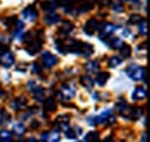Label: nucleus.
<instances>
[{
  "instance_id": "20e7f679",
  "label": "nucleus",
  "mask_w": 150,
  "mask_h": 142,
  "mask_svg": "<svg viewBox=\"0 0 150 142\" xmlns=\"http://www.w3.org/2000/svg\"><path fill=\"white\" fill-rule=\"evenodd\" d=\"M41 35H42V31H39L37 35H36L35 38H32V39L30 38L26 40V42H28V45H26V51H28V53H29L30 55H35V54H37V53L41 49L42 44H44L42 38H41Z\"/></svg>"
},
{
  "instance_id": "dca6fc26",
  "label": "nucleus",
  "mask_w": 150,
  "mask_h": 142,
  "mask_svg": "<svg viewBox=\"0 0 150 142\" xmlns=\"http://www.w3.org/2000/svg\"><path fill=\"white\" fill-rule=\"evenodd\" d=\"M41 139L50 142H57L61 140V135L57 131H52V132H45L41 134Z\"/></svg>"
},
{
  "instance_id": "6e6552de",
  "label": "nucleus",
  "mask_w": 150,
  "mask_h": 142,
  "mask_svg": "<svg viewBox=\"0 0 150 142\" xmlns=\"http://www.w3.org/2000/svg\"><path fill=\"white\" fill-rule=\"evenodd\" d=\"M75 40L74 39H65L62 38L56 41V48L59 49V52H61L62 54H67V53L71 52L72 45H74Z\"/></svg>"
},
{
  "instance_id": "2eb2a0df",
  "label": "nucleus",
  "mask_w": 150,
  "mask_h": 142,
  "mask_svg": "<svg viewBox=\"0 0 150 142\" xmlns=\"http://www.w3.org/2000/svg\"><path fill=\"white\" fill-rule=\"evenodd\" d=\"M26 104H28V100L23 96H18L11 102V107L15 111H20V110H22L23 108L26 107Z\"/></svg>"
},
{
  "instance_id": "9d476101",
  "label": "nucleus",
  "mask_w": 150,
  "mask_h": 142,
  "mask_svg": "<svg viewBox=\"0 0 150 142\" xmlns=\"http://www.w3.org/2000/svg\"><path fill=\"white\" fill-rule=\"evenodd\" d=\"M22 17L26 22H35L38 18V12L35 6H29L22 11Z\"/></svg>"
},
{
  "instance_id": "39448f33",
  "label": "nucleus",
  "mask_w": 150,
  "mask_h": 142,
  "mask_svg": "<svg viewBox=\"0 0 150 142\" xmlns=\"http://www.w3.org/2000/svg\"><path fill=\"white\" fill-rule=\"evenodd\" d=\"M126 73L127 76L134 81H141L144 79L146 75V69L141 65L138 64H131L126 68Z\"/></svg>"
},
{
  "instance_id": "7c9ffc66",
  "label": "nucleus",
  "mask_w": 150,
  "mask_h": 142,
  "mask_svg": "<svg viewBox=\"0 0 150 142\" xmlns=\"http://www.w3.org/2000/svg\"><path fill=\"white\" fill-rule=\"evenodd\" d=\"M131 54H132V48H131V46H128V45L124 44L123 47L120 48V55H122V57L127 59V57L131 56Z\"/></svg>"
},
{
  "instance_id": "1a4fd4ad",
  "label": "nucleus",
  "mask_w": 150,
  "mask_h": 142,
  "mask_svg": "<svg viewBox=\"0 0 150 142\" xmlns=\"http://www.w3.org/2000/svg\"><path fill=\"white\" fill-rule=\"evenodd\" d=\"M40 59H41L44 65L47 66V68H53L54 65H56L57 62H59L57 57H56L54 54H52V53H50V52H46V51L41 53Z\"/></svg>"
},
{
  "instance_id": "37998d69",
  "label": "nucleus",
  "mask_w": 150,
  "mask_h": 142,
  "mask_svg": "<svg viewBox=\"0 0 150 142\" xmlns=\"http://www.w3.org/2000/svg\"><path fill=\"white\" fill-rule=\"evenodd\" d=\"M39 126H40V125H39V122H37V120H35L33 123H31V129H37Z\"/></svg>"
},
{
  "instance_id": "c03bdc74",
  "label": "nucleus",
  "mask_w": 150,
  "mask_h": 142,
  "mask_svg": "<svg viewBox=\"0 0 150 142\" xmlns=\"http://www.w3.org/2000/svg\"><path fill=\"white\" fill-rule=\"evenodd\" d=\"M6 51H7V46H5V45L0 44V55H1L4 52H6Z\"/></svg>"
},
{
  "instance_id": "f704fd0d",
  "label": "nucleus",
  "mask_w": 150,
  "mask_h": 142,
  "mask_svg": "<svg viewBox=\"0 0 150 142\" xmlns=\"http://www.w3.org/2000/svg\"><path fill=\"white\" fill-rule=\"evenodd\" d=\"M99 138H100V134L98 132H89V133H87V135L84 138V140L85 141H91V140H96Z\"/></svg>"
},
{
  "instance_id": "aec40b11",
  "label": "nucleus",
  "mask_w": 150,
  "mask_h": 142,
  "mask_svg": "<svg viewBox=\"0 0 150 142\" xmlns=\"http://www.w3.org/2000/svg\"><path fill=\"white\" fill-rule=\"evenodd\" d=\"M12 131L13 133H14V135L21 138V136H23L25 134L26 127L24 126V124H22V123H14L12 126Z\"/></svg>"
},
{
  "instance_id": "a211bd4d",
  "label": "nucleus",
  "mask_w": 150,
  "mask_h": 142,
  "mask_svg": "<svg viewBox=\"0 0 150 142\" xmlns=\"http://www.w3.org/2000/svg\"><path fill=\"white\" fill-rule=\"evenodd\" d=\"M85 70L88 73H98L100 71V62L99 61H88L84 65Z\"/></svg>"
},
{
  "instance_id": "e433bc0d",
  "label": "nucleus",
  "mask_w": 150,
  "mask_h": 142,
  "mask_svg": "<svg viewBox=\"0 0 150 142\" xmlns=\"http://www.w3.org/2000/svg\"><path fill=\"white\" fill-rule=\"evenodd\" d=\"M41 71V66L38 64V63H33L31 65V72L32 73H39Z\"/></svg>"
},
{
  "instance_id": "4c0bfd02",
  "label": "nucleus",
  "mask_w": 150,
  "mask_h": 142,
  "mask_svg": "<svg viewBox=\"0 0 150 142\" xmlns=\"http://www.w3.org/2000/svg\"><path fill=\"white\" fill-rule=\"evenodd\" d=\"M120 35H122L124 38H127V37L131 36V30L127 29V28H122V29H120Z\"/></svg>"
},
{
  "instance_id": "f8f14e48",
  "label": "nucleus",
  "mask_w": 150,
  "mask_h": 142,
  "mask_svg": "<svg viewBox=\"0 0 150 142\" xmlns=\"http://www.w3.org/2000/svg\"><path fill=\"white\" fill-rule=\"evenodd\" d=\"M99 26H100V23H99V21L96 18H91L84 25V32L88 36H92V35H94L96 32Z\"/></svg>"
},
{
  "instance_id": "c85d7f7f",
  "label": "nucleus",
  "mask_w": 150,
  "mask_h": 142,
  "mask_svg": "<svg viewBox=\"0 0 150 142\" xmlns=\"http://www.w3.org/2000/svg\"><path fill=\"white\" fill-rule=\"evenodd\" d=\"M122 62H123V60H122V57H119V56H111V57L108 60L109 66H111V68H116V66L120 65Z\"/></svg>"
},
{
  "instance_id": "c756f323",
  "label": "nucleus",
  "mask_w": 150,
  "mask_h": 142,
  "mask_svg": "<svg viewBox=\"0 0 150 142\" xmlns=\"http://www.w3.org/2000/svg\"><path fill=\"white\" fill-rule=\"evenodd\" d=\"M11 122V116H9V114L7 112V111H5V110H1L0 111V124L1 125H6V124H8Z\"/></svg>"
},
{
  "instance_id": "7ed1b4c3",
  "label": "nucleus",
  "mask_w": 150,
  "mask_h": 142,
  "mask_svg": "<svg viewBox=\"0 0 150 142\" xmlns=\"http://www.w3.org/2000/svg\"><path fill=\"white\" fill-rule=\"evenodd\" d=\"M71 53L79 54L84 57H89L94 53V47L88 42H83V41L75 40V42L72 45V48H71Z\"/></svg>"
},
{
  "instance_id": "c9c22d12",
  "label": "nucleus",
  "mask_w": 150,
  "mask_h": 142,
  "mask_svg": "<svg viewBox=\"0 0 150 142\" xmlns=\"http://www.w3.org/2000/svg\"><path fill=\"white\" fill-rule=\"evenodd\" d=\"M100 7H107L111 5V0H95Z\"/></svg>"
},
{
  "instance_id": "72a5a7b5",
  "label": "nucleus",
  "mask_w": 150,
  "mask_h": 142,
  "mask_svg": "<svg viewBox=\"0 0 150 142\" xmlns=\"http://www.w3.org/2000/svg\"><path fill=\"white\" fill-rule=\"evenodd\" d=\"M139 33L141 36H146L147 35V21L144 18L139 23Z\"/></svg>"
},
{
  "instance_id": "a18cd8bd",
  "label": "nucleus",
  "mask_w": 150,
  "mask_h": 142,
  "mask_svg": "<svg viewBox=\"0 0 150 142\" xmlns=\"http://www.w3.org/2000/svg\"><path fill=\"white\" fill-rule=\"evenodd\" d=\"M141 139H142V140H146V139H147V135L144 134V135H143V138H141Z\"/></svg>"
},
{
  "instance_id": "2f4dec72",
  "label": "nucleus",
  "mask_w": 150,
  "mask_h": 142,
  "mask_svg": "<svg viewBox=\"0 0 150 142\" xmlns=\"http://www.w3.org/2000/svg\"><path fill=\"white\" fill-rule=\"evenodd\" d=\"M12 140V133L7 129L0 131V141H11Z\"/></svg>"
},
{
  "instance_id": "0eeeda50",
  "label": "nucleus",
  "mask_w": 150,
  "mask_h": 142,
  "mask_svg": "<svg viewBox=\"0 0 150 142\" xmlns=\"http://www.w3.org/2000/svg\"><path fill=\"white\" fill-rule=\"evenodd\" d=\"M118 28L116 25H113L111 23H108V22H105V23H103L101 26H99V37H100L101 40H107L108 38H110L111 36H112L113 33H115V31L117 30Z\"/></svg>"
},
{
  "instance_id": "cd10ccee",
  "label": "nucleus",
  "mask_w": 150,
  "mask_h": 142,
  "mask_svg": "<svg viewBox=\"0 0 150 142\" xmlns=\"http://www.w3.org/2000/svg\"><path fill=\"white\" fill-rule=\"evenodd\" d=\"M109 77H110L109 72H99L98 76H96V83H98L100 86H103V85H105V83L108 81Z\"/></svg>"
},
{
  "instance_id": "79ce46f5",
  "label": "nucleus",
  "mask_w": 150,
  "mask_h": 142,
  "mask_svg": "<svg viewBox=\"0 0 150 142\" xmlns=\"http://www.w3.org/2000/svg\"><path fill=\"white\" fill-rule=\"evenodd\" d=\"M131 4H132L131 5V8H134V9H140L141 8V2L139 0H133Z\"/></svg>"
},
{
  "instance_id": "49530a36",
  "label": "nucleus",
  "mask_w": 150,
  "mask_h": 142,
  "mask_svg": "<svg viewBox=\"0 0 150 142\" xmlns=\"http://www.w3.org/2000/svg\"><path fill=\"white\" fill-rule=\"evenodd\" d=\"M1 94H2V90H0V95H1Z\"/></svg>"
},
{
  "instance_id": "393cba45",
  "label": "nucleus",
  "mask_w": 150,
  "mask_h": 142,
  "mask_svg": "<svg viewBox=\"0 0 150 142\" xmlns=\"http://www.w3.org/2000/svg\"><path fill=\"white\" fill-rule=\"evenodd\" d=\"M32 94H33V96H35V99L39 101V102H41V101H44L45 100V90L41 87V86H38L35 88V90H32Z\"/></svg>"
},
{
  "instance_id": "a878e982",
  "label": "nucleus",
  "mask_w": 150,
  "mask_h": 142,
  "mask_svg": "<svg viewBox=\"0 0 150 142\" xmlns=\"http://www.w3.org/2000/svg\"><path fill=\"white\" fill-rule=\"evenodd\" d=\"M41 7H42L44 11H46L47 13H50V12H54V11L56 9L57 5H56L55 0H48V1L42 2V4H41Z\"/></svg>"
},
{
  "instance_id": "4468645a",
  "label": "nucleus",
  "mask_w": 150,
  "mask_h": 142,
  "mask_svg": "<svg viewBox=\"0 0 150 142\" xmlns=\"http://www.w3.org/2000/svg\"><path fill=\"white\" fill-rule=\"evenodd\" d=\"M14 62H15V56L13 53L6 51L0 55V63L5 68H11L14 64Z\"/></svg>"
},
{
  "instance_id": "f03ea898",
  "label": "nucleus",
  "mask_w": 150,
  "mask_h": 142,
  "mask_svg": "<svg viewBox=\"0 0 150 142\" xmlns=\"http://www.w3.org/2000/svg\"><path fill=\"white\" fill-rule=\"evenodd\" d=\"M87 122L89 123V125H92V126H95L96 124H105V123L111 125V124H113L116 122V118L112 115V110L108 109V110L102 111L98 116L88 117Z\"/></svg>"
},
{
  "instance_id": "f3484780",
  "label": "nucleus",
  "mask_w": 150,
  "mask_h": 142,
  "mask_svg": "<svg viewBox=\"0 0 150 142\" xmlns=\"http://www.w3.org/2000/svg\"><path fill=\"white\" fill-rule=\"evenodd\" d=\"M104 44H107L108 46H110L111 48H115V49H120L122 47H123V45L125 44L123 40L120 38H117V37H115V38H108L107 40H104L103 41Z\"/></svg>"
},
{
  "instance_id": "a19ab883",
  "label": "nucleus",
  "mask_w": 150,
  "mask_h": 142,
  "mask_svg": "<svg viewBox=\"0 0 150 142\" xmlns=\"http://www.w3.org/2000/svg\"><path fill=\"white\" fill-rule=\"evenodd\" d=\"M112 9L115 11V12H117V13H120V12L124 11V7H123L120 4H113Z\"/></svg>"
},
{
  "instance_id": "f257e3e1",
  "label": "nucleus",
  "mask_w": 150,
  "mask_h": 142,
  "mask_svg": "<svg viewBox=\"0 0 150 142\" xmlns=\"http://www.w3.org/2000/svg\"><path fill=\"white\" fill-rule=\"evenodd\" d=\"M95 0H71V2L64 7L65 12L70 14L87 13L93 9Z\"/></svg>"
},
{
  "instance_id": "6ab92c4d",
  "label": "nucleus",
  "mask_w": 150,
  "mask_h": 142,
  "mask_svg": "<svg viewBox=\"0 0 150 142\" xmlns=\"http://www.w3.org/2000/svg\"><path fill=\"white\" fill-rule=\"evenodd\" d=\"M81 132L83 129L79 126H74V127H69V129L65 131V136L68 139H77L78 136L81 135Z\"/></svg>"
},
{
  "instance_id": "473e14b6",
  "label": "nucleus",
  "mask_w": 150,
  "mask_h": 142,
  "mask_svg": "<svg viewBox=\"0 0 150 142\" xmlns=\"http://www.w3.org/2000/svg\"><path fill=\"white\" fill-rule=\"evenodd\" d=\"M142 20H143V17L141 15H139V14H132L129 16V18H128V23L129 24H139Z\"/></svg>"
},
{
  "instance_id": "423d86ee",
  "label": "nucleus",
  "mask_w": 150,
  "mask_h": 142,
  "mask_svg": "<svg viewBox=\"0 0 150 142\" xmlns=\"http://www.w3.org/2000/svg\"><path fill=\"white\" fill-rule=\"evenodd\" d=\"M76 95V86L71 83L63 84L59 92V97L61 101H69L74 99Z\"/></svg>"
},
{
  "instance_id": "bb28decb",
  "label": "nucleus",
  "mask_w": 150,
  "mask_h": 142,
  "mask_svg": "<svg viewBox=\"0 0 150 142\" xmlns=\"http://www.w3.org/2000/svg\"><path fill=\"white\" fill-rule=\"evenodd\" d=\"M80 84H81L85 88L92 90V87H93V85H94V81H93V79L89 77V76H81V77H80Z\"/></svg>"
},
{
  "instance_id": "ea45409f",
  "label": "nucleus",
  "mask_w": 150,
  "mask_h": 142,
  "mask_svg": "<svg viewBox=\"0 0 150 142\" xmlns=\"http://www.w3.org/2000/svg\"><path fill=\"white\" fill-rule=\"evenodd\" d=\"M26 87H28V90H30V92H32V90L37 87V84H36V81H35V80H30V81L28 83Z\"/></svg>"
},
{
  "instance_id": "58836bf2",
  "label": "nucleus",
  "mask_w": 150,
  "mask_h": 142,
  "mask_svg": "<svg viewBox=\"0 0 150 142\" xmlns=\"http://www.w3.org/2000/svg\"><path fill=\"white\" fill-rule=\"evenodd\" d=\"M55 2H56V5H57V6L67 7V6L71 2V0H55Z\"/></svg>"
},
{
  "instance_id": "5701e85b",
  "label": "nucleus",
  "mask_w": 150,
  "mask_h": 142,
  "mask_svg": "<svg viewBox=\"0 0 150 142\" xmlns=\"http://www.w3.org/2000/svg\"><path fill=\"white\" fill-rule=\"evenodd\" d=\"M116 109L122 114V116H127V114H128V110H129V105H128V103L126 102L125 100H123V99H120L118 102H117V104H116Z\"/></svg>"
},
{
  "instance_id": "4be33fe9",
  "label": "nucleus",
  "mask_w": 150,
  "mask_h": 142,
  "mask_svg": "<svg viewBox=\"0 0 150 142\" xmlns=\"http://www.w3.org/2000/svg\"><path fill=\"white\" fill-rule=\"evenodd\" d=\"M147 96V92L144 87H137L134 92L132 93V99L134 101H141V100H144Z\"/></svg>"
},
{
  "instance_id": "b1692460",
  "label": "nucleus",
  "mask_w": 150,
  "mask_h": 142,
  "mask_svg": "<svg viewBox=\"0 0 150 142\" xmlns=\"http://www.w3.org/2000/svg\"><path fill=\"white\" fill-rule=\"evenodd\" d=\"M44 109L47 112H54L56 110V102L54 97H47L46 100H44Z\"/></svg>"
},
{
  "instance_id": "9b49d317",
  "label": "nucleus",
  "mask_w": 150,
  "mask_h": 142,
  "mask_svg": "<svg viewBox=\"0 0 150 142\" xmlns=\"http://www.w3.org/2000/svg\"><path fill=\"white\" fill-rule=\"evenodd\" d=\"M54 124L60 131L65 132L70 127V116L69 115H61V116H59L55 119Z\"/></svg>"
},
{
  "instance_id": "ddd939ff",
  "label": "nucleus",
  "mask_w": 150,
  "mask_h": 142,
  "mask_svg": "<svg viewBox=\"0 0 150 142\" xmlns=\"http://www.w3.org/2000/svg\"><path fill=\"white\" fill-rule=\"evenodd\" d=\"M72 30H74V24L70 21H63L57 30V32L62 38H67L72 32Z\"/></svg>"
},
{
  "instance_id": "412c9836",
  "label": "nucleus",
  "mask_w": 150,
  "mask_h": 142,
  "mask_svg": "<svg viewBox=\"0 0 150 142\" xmlns=\"http://www.w3.org/2000/svg\"><path fill=\"white\" fill-rule=\"evenodd\" d=\"M59 21H61V17H60L59 14H56L55 12H50L45 16V23L48 24V25H54Z\"/></svg>"
},
{
  "instance_id": "de8ad7c7",
  "label": "nucleus",
  "mask_w": 150,
  "mask_h": 142,
  "mask_svg": "<svg viewBox=\"0 0 150 142\" xmlns=\"http://www.w3.org/2000/svg\"><path fill=\"white\" fill-rule=\"evenodd\" d=\"M122 1H126V0H122Z\"/></svg>"
}]
</instances>
